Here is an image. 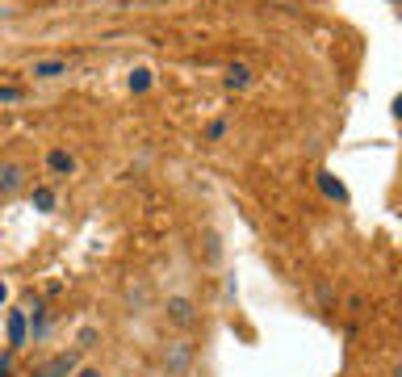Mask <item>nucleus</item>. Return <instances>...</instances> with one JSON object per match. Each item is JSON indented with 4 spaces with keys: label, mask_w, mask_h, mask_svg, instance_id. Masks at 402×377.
<instances>
[{
    "label": "nucleus",
    "mask_w": 402,
    "mask_h": 377,
    "mask_svg": "<svg viewBox=\"0 0 402 377\" xmlns=\"http://www.w3.org/2000/svg\"><path fill=\"white\" fill-rule=\"evenodd\" d=\"M30 76L34 80H63V76H72V63L67 59H34Z\"/></svg>",
    "instance_id": "1"
},
{
    "label": "nucleus",
    "mask_w": 402,
    "mask_h": 377,
    "mask_svg": "<svg viewBox=\"0 0 402 377\" xmlns=\"http://www.w3.org/2000/svg\"><path fill=\"white\" fill-rule=\"evenodd\" d=\"M21 185H26V168H21V164H13V159H0V197L17 193Z\"/></svg>",
    "instance_id": "2"
},
{
    "label": "nucleus",
    "mask_w": 402,
    "mask_h": 377,
    "mask_svg": "<svg viewBox=\"0 0 402 377\" xmlns=\"http://www.w3.org/2000/svg\"><path fill=\"white\" fill-rule=\"evenodd\" d=\"M26 344H30L26 310H9V348H26Z\"/></svg>",
    "instance_id": "3"
},
{
    "label": "nucleus",
    "mask_w": 402,
    "mask_h": 377,
    "mask_svg": "<svg viewBox=\"0 0 402 377\" xmlns=\"http://www.w3.org/2000/svg\"><path fill=\"white\" fill-rule=\"evenodd\" d=\"M46 168H50L55 176H72V172H76V155H72L67 147H55V151H46Z\"/></svg>",
    "instance_id": "4"
},
{
    "label": "nucleus",
    "mask_w": 402,
    "mask_h": 377,
    "mask_svg": "<svg viewBox=\"0 0 402 377\" xmlns=\"http://www.w3.org/2000/svg\"><path fill=\"white\" fill-rule=\"evenodd\" d=\"M67 373H76V352H63V356H55L50 365H46L38 377H67Z\"/></svg>",
    "instance_id": "5"
},
{
    "label": "nucleus",
    "mask_w": 402,
    "mask_h": 377,
    "mask_svg": "<svg viewBox=\"0 0 402 377\" xmlns=\"http://www.w3.org/2000/svg\"><path fill=\"white\" fill-rule=\"evenodd\" d=\"M318 188H323V193H327V197H331V201H340V206H344V201H348V188L340 185V181H335V176H331V172H318Z\"/></svg>",
    "instance_id": "6"
},
{
    "label": "nucleus",
    "mask_w": 402,
    "mask_h": 377,
    "mask_svg": "<svg viewBox=\"0 0 402 377\" xmlns=\"http://www.w3.org/2000/svg\"><path fill=\"white\" fill-rule=\"evenodd\" d=\"M247 84H252V72L243 63H230L226 67V89H247Z\"/></svg>",
    "instance_id": "7"
},
{
    "label": "nucleus",
    "mask_w": 402,
    "mask_h": 377,
    "mask_svg": "<svg viewBox=\"0 0 402 377\" xmlns=\"http://www.w3.org/2000/svg\"><path fill=\"white\" fill-rule=\"evenodd\" d=\"M168 315H172L177 323H193V302H189V298H172V302H168Z\"/></svg>",
    "instance_id": "8"
},
{
    "label": "nucleus",
    "mask_w": 402,
    "mask_h": 377,
    "mask_svg": "<svg viewBox=\"0 0 402 377\" xmlns=\"http://www.w3.org/2000/svg\"><path fill=\"white\" fill-rule=\"evenodd\" d=\"M168 369H172V373H184V369H189V344H172V356H168Z\"/></svg>",
    "instance_id": "9"
},
{
    "label": "nucleus",
    "mask_w": 402,
    "mask_h": 377,
    "mask_svg": "<svg viewBox=\"0 0 402 377\" xmlns=\"http://www.w3.org/2000/svg\"><path fill=\"white\" fill-rule=\"evenodd\" d=\"M34 206H38L43 214H50V210H55V188L38 185V188H34Z\"/></svg>",
    "instance_id": "10"
},
{
    "label": "nucleus",
    "mask_w": 402,
    "mask_h": 377,
    "mask_svg": "<svg viewBox=\"0 0 402 377\" xmlns=\"http://www.w3.org/2000/svg\"><path fill=\"white\" fill-rule=\"evenodd\" d=\"M130 89L134 93H147V89H151V72H147V67H138V72L130 76Z\"/></svg>",
    "instance_id": "11"
},
{
    "label": "nucleus",
    "mask_w": 402,
    "mask_h": 377,
    "mask_svg": "<svg viewBox=\"0 0 402 377\" xmlns=\"http://www.w3.org/2000/svg\"><path fill=\"white\" fill-rule=\"evenodd\" d=\"M21 89H17V84H4V89H0V105H13V101H21Z\"/></svg>",
    "instance_id": "12"
},
{
    "label": "nucleus",
    "mask_w": 402,
    "mask_h": 377,
    "mask_svg": "<svg viewBox=\"0 0 402 377\" xmlns=\"http://www.w3.org/2000/svg\"><path fill=\"white\" fill-rule=\"evenodd\" d=\"M206 135H210V139H223V135H226V122H210V130H206Z\"/></svg>",
    "instance_id": "13"
},
{
    "label": "nucleus",
    "mask_w": 402,
    "mask_h": 377,
    "mask_svg": "<svg viewBox=\"0 0 402 377\" xmlns=\"http://www.w3.org/2000/svg\"><path fill=\"white\" fill-rule=\"evenodd\" d=\"M76 377H105V373H101V369H80Z\"/></svg>",
    "instance_id": "14"
},
{
    "label": "nucleus",
    "mask_w": 402,
    "mask_h": 377,
    "mask_svg": "<svg viewBox=\"0 0 402 377\" xmlns=\"http://www.w3.org/2000/svg\"><path fill=\"white\" fill-rule=\"evenodd\" d=\"M4 302H9V285L0 281V306H4Z\"/></svg>",
    "instance_id": "15"
},
{
    "label": "nucleus",
    "mask_w": 402,
    "mask_h": 377,
    "mask_svg": "<svg viewBox=\"0 0 402 377\" xmlns=\"http://www.w3.org/2000/svg\"><path fill=\"white\" fill-rule=\"evenodd\" d=\"M9 373V356H0V377Z\"/></svg>",
    "instance_id": "16"
}]
</instances>
